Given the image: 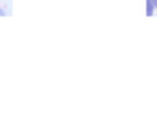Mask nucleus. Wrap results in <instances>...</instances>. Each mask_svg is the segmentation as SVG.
<instances>
[{"mask_svg": "<svg viewBox=\"0 0 157 131\" xmlns=\"http://www.w3.org/2000/svg\"><path fill=\"white\" fill-rule=\"evenodd\" d=\"M145 11H146V15L147 17L155 15L156 6H155V3H153V0H146V2H145Z\"/></svg>", "mask_w": 157, "mask_h": 131, "instance_id": "1", "label": "nucleus"}, {"mask_svg": "<svg viewBox=\"0 0 157 131\" xmlns=\"http://www.w3.org/2000/svg\"><path fill=\"white\" fill-rule=\"evenodd\" d=\"M153 3H155V6H156V10H157V0H153Z\"/></svg>", "mask_w": 157, "mask_h": 131, "instance_id": "2", "label": "nucleus"}, {"mask_svg": "<svg viewBox=\"0 0 157 131\" xmlns=\"http://www.w3.org/2000/svg\"><path fill=\"white\" fill-rule=\"evenodd\" d=\"M0 15H4V13H3V10H0Z\"/></svg>", "mask_w": 157, "mask_h": 131, "instance_id": "3", "label": "nucleus"}]
</instances>
